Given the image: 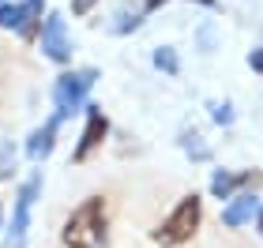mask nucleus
I'll return each instance as SVG.
<instances>
[{
	"mask_svg": "<svg viewBox=\"0 0 263 248\" xmlns=\"http://www.w3.org/2000/svg\"><path fill=\"white\" fill-rule=\"evenodd\" d=\"M245 184H263V173H230V169H218L211 177V196L214 199H233L237 188Z\"/></svg>",
	"mask_w": 263,
	"mask_h": 248,
	"instance_id": "8",
	"label": "nucleus"
},
{
	"mask_svg": "<svg viewBox=\"0 0 263 248\" xmlns=\"http://www.w3.org/2000/svg\"><path fill=\"white\" fill-rule=\"evenodd\" d=\"M61 241L68 248H109V207L102 196H90L68 215Z\"/></svg>",
	"mask_w": 263,
	"mask_h": 248,
	"instance_id": "1",
	"label": "nucleus"
},
{
	"mask_svg": "<svg viewBox=\"0 0 263 248\" xmlns=\"http://www.w3.org/2000/svg\"><path fill=\"white\" fill-rule=\"evenodd\" d=\"M42 11H45V0L0 4V27L4 30H19L23 38H34V34H42Z\"/></svg>",
	"mask_w": 263,
	"mask_h": 248,
	"instance_id": "5",
	"label": "nucleus"
},
{
	"mask_svg": "<svg viewBox=\"0 0 263 248\" xmlns=\"http://www.w3.org/2000/svg\"><path fill=\"white\" fill-rule=\"evenodd\" d=\"M42 53L57 64L71 61V42H68V30H64V19L57 15V11H49L45 23H42Z\"/></svg>",
	"mask_w": 263,
	"mask_h": 248,
	"instance_id": "6",
	"label": "nucleus"
},
{
	"mask_svg": "<svg viewBox=\"0 0 263 248\" xmlns=\"http://www.w3.org/2000/svg\"><path fill=\"white\" fill-rule=\"evenodd\" d=\"M199 222H203V199L192 192V196H184L181 203H177V211L162 222L158 230L151 233V241L162 244V248H177V244H184V241L196 237Z\"/></svg>",
	"mask_w": 263,
	"mask_h": 248,
	"instance_id": "2",
	"label": "nucleus"
},
{
	"mask_svg": "<svg viewBox=\"0 0 263 248\" xmlns=\"http://www.w3.org/2000/svg\"><path fill=\"white\" fill-rule=\"evenodd\" d=\"M259 211H263V207H259V199H256L252 192H245V196H233V203L222 211V222H226L230 230H237V226H245V222L252 218V215H259Z\"/></svg>",
	"mask_w": 263,
	"mask_h": 248,
	"instance_id": "10",
	"label": "nucleus"
},
{
	"mask_svg": "<svg viewBox=\"0 0 263 248\" xmlns=\"http://www.w3.org/2000/svg\"><path fill=\"white\" fill-rule=\"evenodd\" d=\"M90 8H94V0H71V11H76V15H87Z\"/></svg>",
	"mask_w": 263,
	"mask_h": 248,
	"instance_id": "15",
	"label": "nucleus"
},
{
	"mask_svg": "<svg viewBox=\"0 0 263 248\" xmlns=\"http://www.w3.org/2000/svg\"><path fill=\"white\" fill-rule=\"evenodd\" d=\"M136 27H139V15H121V23H117L113 30L117 34H128V30H136Z\"/></svg>",
	"mask_w": 263,
	"mask_h": 248,
	"instance_id": "14",
	"label": "nucleus"
},
{
	"mask_svg": "<svg viewBox=\"0 0 263 248\" xmlns=\"http://www.w3.org/2000/svg\"><path fill=\"white\" fill-rule=\"evenodd\" d=\"M154 64H158L162 72H170V75H177V72H181V61H177V53L170 49V45H162V49H154Z\"/></svg>",
	"mask_w": 263,
	"mask_h": 248,
	"instance_id": "12",
	"label": "nucleus"
},
{
	"mask_svg": "<svg viewBox=\"0 0 263 248\" xmlns=\"http://www.w3.org/2000/svg\"><path fill=\"white\" fill-rule=\"evenodd\" d=\"M181 147H184L196 162H207V158H211V150L199 143V132H181Z\"/></svg>",
	"mask_w": 263,
	"mask_h": 248,
	"instance_id": "11",
	"label": "nucleus"
},
{
	"mask_svg": "<svg viewBox=\"0 0 263 248\" xmlns=\"http://www.w3.org/2000/svg\"><path fill=\"white\" fill-rule=\"evenodd\" d=\"M158 4H165V0H147V8H158Z\"/></svg>",
	"mask_w": 263,
	"mask_h": 248,
	"instance_id": "18",
	"label": "nucleus"
},
{
	"mask_svg": "<svg viewBox=\"0 0 263 248\" xmlns=\"http://www.w3.org/2000/svg\"><path fill=\"white\" fill-rule=\"evenodd\" d=\"M94 79H98V72H94V68L64 72L61 79H57V87H53V105H57V117H71V113H76L79 105L87 102V90L94 87Z\"/></svg>",
	"mask_w": 263,
	"mask_h": 248,
	"instance_id": "3",
	"label": "nucleus"
},
{
	"mask_svg": "<svg viewBox=\"0 0 263 248\" xmlns=\"http://www.w3.org/2000/svg\"><path fill=\"white\" fill-rule=\"evenodd\" d=\"M211 117H214L218 124H233V105H230V102H214V105H211Z\"/></svg>",
	"mask_w": 263,
	"mask_h": 248,
	"instance_id": "13",
	"label": "nucleus"
},
{
	"mask_svg": "<svg viewBox=\"0 0 263 248\" xmlns=\"http://www.w3.org/2000/svg\"><path fill=\"white\" fill-rule=\"evenodd\" d=\"M105 132H109V121H105V113H102V109H87V128H83L76 150H71V162H87L94 150L102 147Z\"/></svg>",
	"mask_w": 263,
	"mask_h": 248,
	"instance_id": "7",
	"label": "nucleus"
},
{
	"mask_svg": "<svg viewBox=\"0 0 263 248\" xmlns=\"http://www.w3.org/2000/svg\"><path fill=\"white\" fill-rule=\"evenodd\" d=\"M248 64H252L256 72H263V49H252V56H248Z\"/></svg>",
	"mask_w": 263,
	"mask_h": 248,
	"instance_id": "16",
	"label": "nucleus"
},
{
	"mask_svg": "<svg viewBox=\"0 0 263 248\" xmlns=\"http://www.w3.org/2000/svg\"><path fill=\"white\" fill-rule=\"evenodd\" d=\"M42 192V173H34L27 184L19 188L15 196V211H11V230H8V248H23L27 244V230H30V211H34V199Z\"/></svg>",
	"mask_w": 263,
	"mask_h": 248,
	"instance_id": "4",
	"label": "nucleus"
},
{
	"mask_svg": "<svg viewBox=\"0 0 263 248\" xmlns=\"http://www.w3.org/2000/svg\"><path fill=\"white\" fill-rule=\"evenodd\" d=\"M256 230H259V237H263V211L256 215Z\"/></svg>",
	"mask_w": 263,
	"mask_h": 248,
	"instance_id": "17",
	"label": "nucleus"
},
{
	"mask_svg": "<svg viewBox=\"0 0 263 248\" xmlns=\"http://www.w3.org/2000/svg\"><path fill=\"white\" fill-rule=\"evenodd\" d=\"M196 4H207V8H211V4H214V0H196Z\"/></svg>",
	"mask_w": 263,
	"mask_h": 248,
	"instance_id": "19",
	"label": "nucleus"
},
{
	"mask_svg": "<svg viewBox=\"0 0 263 248\" xmlns=\"http://www.w3.org/2000/svg\"><path fill=\"white\" fill-rule=\"evenodd\" d=\"M57 128H61V117H49L42 128H34L30 132V139H27V155L38 162V158H45L53 150V143H57Z\"/></svg>",
	"mask_w": 263,
	"mask_h": 248,
	"instance_id": "9",
	"label": "nucleus"
}]
</instances>
